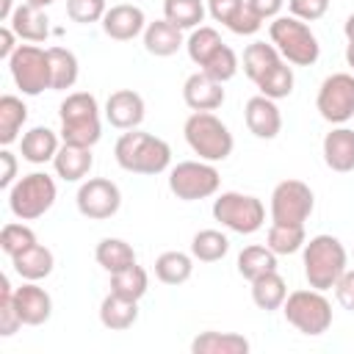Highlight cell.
<instances>
[{"mask_svg":"<svg viewBox=\"0 0 354 354\" xmlns=\"http://www.w3.org/2000/svg\"><path fill=\"white\" fill-rule=\"evenodd\" d=\"M113 158L124 171L133 174H160L171 163V149L163 138L141 130H127L113 147Z\"/></svg>","mask_w":354,"mask_h":354,"instance_id":"1","label":"cell"},{"mask_svg":"<svg viewBox=\"0 0 354 354\" xmlns=\"http://www.w3.org/2000/svg\"><path fill=\"white\" fill-rule=\"evenodd\" d=\"M61 116V138L64 144H77V147H94L102 138V124H100V105L97 97L88 91H72L58 108Z\"/></svg>","mask_w":354,"mask_h":354,"instance_id":"2","label":"cell"},{"mask_svg":"<svg viewBox=\"0 0 354 354\" xmlns=\"http://www.w3.org/2000/svg\"><path fill=\"white\" fill-rule=\"evenodd\" d=\"M183 136H185L188 147L194 149V155H199L202 160H210V163L227 160L235 147L230 127L210 111H194L183 124Z\"/></svg>","mask_w":354,"mask_h":354,"instance_id":"3","label":"cell"},{"mask_svg":"<svg viewBox=\"0 0 354 354\" xmlns=\"http://www.w3.org/2000/svg\"><path fill=\"white\" fill-rule=\"evenodd\" d=\"M304 277L310 288L315 290H329L346 271L348 254L346 246L335 235H315L304 243Z\"/></svg>","mask_w":354,"mask_h":354,"instance_id":"4","label":"cell"},{"mask_svg":"<svg viewBox=\"0 0 354 354\" xmlns=\"http://www.w3.org/2000/svg\"><path fill=\"white\" fill-rule=\"evenodd\" d=\"M271 44L279 50V55L293 66H313L321 55V44L307 22L296 17H277L268 25Z\"/></svg>","mask_w":354,"mask_h":354,"instance_id":"5","label":"cell"},{"mask_svg":"<svg viewBox=\"0 0 354 354\" xmlns=\"http://www.w3.org/2000/svg\"><path fill=\"white\" fill-rule=\"evenodd\" d=\"M55 180L44 171H30L8 188V207L19 221H33L55 205Z\"/></svg>","mask_w":354,"mask_h":354,"instance_id":"6","label":"cell"},{"mask_svg":"<svg viewBox=\"0 0 354 354\" xmlns=\"http://www.w3.org/2000/svg\"><path fill=\"white\" fill-rule=\"evenodd\" d=\"M282 313L293 329H299L301 335H310V337L324 335L332 326V304L324 296V290H315V288L288 293Z\"/></svg>","mask_w":354,"mask_h":354,"instance_id":"7","label":"cell"},{"mask_svg":"<svg viewBox=\"0 0 354 354\" xmlns=\"http://www.w3.org/2000/svg\"><path fill=\"white\" fill-rule=\"evenodd\" d=\"M221 174L210 160H183L169 169V191L183 202L207 199L218 191Z\"/></svg>","mask_w":354,"mask_h":354,"instance_id":"8","label":"cell"},{"mask_svg":"<svg viewBox=\"0 0 354 354\" xmlns=\"http://www.w3.org/2000/svg\"><path fill=\"white\" fill-rule=\"evenodd\" d=\"M213 218L221 221L227 230L252 235L263 227L266 221V207L257 196L252 194H238V191H224L213 199Z\"/></svg>","mask_w":354,"mask_h":354,"instance_id":"9","label":"cell"},{"mask_svg":"<svg viewBox=\"0 0 354 354\" xmlns=\"http://www.w3.org/2000/svg\"><path fill=\"white\" fill-rule=\"evenodd\" d=\"M8 72L25 97H39L50 83V55L36 44H19L8 58Z\"/></svg>","mask_w":354,"mask_h":354,"instance_id":"10","label":"cell"},{"mask_svg":"<svg viewBox=\"0 0 354 354\" xmlns=\"http://www.w3.org/2000/svg\"><path fill=\"white\" fill-rule=\"evenodd\" d=\"M313 207H315L313 188L301 180H282L271 191V224L304 227V221L313 216Z\"/></svg>","mask_w":354,"mask_h":354,"instance_id":"11","label":"cell"},{"mask_svg":"<svg viewBox=\"0 0 354 354\" xmlns=\"http://www.w3.org/2000/svg\"><path fill=\"white\" fill-rule=\"evenodd\" d=\"M315 108L329 124H346L354 116V75L351 72L329 75L318 88Z\"/></svg>","mask_w":354,"mask_h":354,"instance_id":"12","label":"cell"},{"mask_svg":"<svg viewBox=\"0 0 354 354\" xmlns=\"http://www.w3.org/2000/svg\"><path fill=\"white\" fill-rule=\"evenodd\" d=\"M75 205H77L80 216L94 218V221H102V218H111V216L119 213V207H122V191L108 177H91V180L80 183L77 196H75Z\"/></svg>","mask_w":354,"mask_h":354,"instance_id":"13","label":"cell"},{"mask_svg":"<svg viewBox=\"0 0 354 354\" xmlns=\"http://www.w3.org/2000/svg\"><path fill=\"white\" fill-rule=\"evenodd\" d=\"M243 119H246V127L252 136L257 138H277L279 130H282V113L277 108V100L271 97H263V94H254L246 100L243 105Z\"/></svg>","mask_w":354,"mask_h":354,"instance_id":"14","label":"cell"},{"mask_svg":"<svg viewBox=\"0 0 354 354\" xmlns=\"http://www.w3.org/2000/svg\"><path fill=\"white\" fill-rule=\"evenodd\" d=\"M14 304H17V313H19L25 326H41L53 315L50 293L44 288H39L36 282H28V279L19 288H14Z\"/></svg>","mask_w":354,"mask_h":354,"instance_id":"15","label":"cell"},{"mask_svg":"<svg viewBox=\"0 0 354 354\" xmlns=\"http://www.w3.org/2000/svg\"><path fill=\"white\" fill-rule=\"evenodd\" d=\"M147 28V17L138 6L133 3H119V6H111L102 17V30L105 36L116 39V41H130L136 39L138 33H144Z\"/></svg>","mask_w":354,"mask_h":354,"instance_id":"16","label":"cell"},{"mask_svg":"<svg viewBox=\"0 0 354 354\" xmlns=\"http://www.w3.org/2000/svg\"><path fill=\"white\" fill-rule=\"evenodd\" d=\"M105 119L119 130H136L144 122V100L133 88H119L105 102Z\"/></svg>","mask_w":354,"mask_h":354,"instance_id":"17","label":"cell"},{"mask_svg":"<svg viewBox=\"0 0 354 354\" xmlns=\"http://www.w3.org/2000/svg\"><path fill=\"white\" fill-rule=\"evenodd\" d=\"M183 100L191 111H216L224 102V88L218 80L207 77L202 69L188 75L183 83Z\"/></svg>","mask_w":354,"mask_h":354,"instance_id":"18","label":"cell"},{"mask_svg":"<svg viewBox=\"0 0 354 354\" xmlns=\"http://www.w3.org/2000/svg\"><path fill=\"white\" fill-rule=\"evenodd\" d=\"M324 163L332 171H354V130L351 127H335L324 136Z\"/></svg>","mask_w":354,"mask_h":354,"instance_id":"19","label":"cell"},{"mask_svg":"<svg viewBox=\"0 0 354 354\" xmlns=\"http://www.w3.org/2000/svg\"><path fill=\"white\" fill-rule=\"evenodd\" d=\"M53 166H55V174L66 183H77L83 180L91 166H94V155H91V147H77V144H61V149L55 152L53 158Z\"/></svg>","mask_w":354,"mask_h":354,"instance_id":"20","label":"cell"},{"mask_svg":"<svg viewBox=\"0 0 354 354\" xmlns=\"http://www.w3.org/2000/svg\"><path fill=\"white\" fill-rule=\"evenodd\" d=\"M185 44L183 39V30L177 25H171L169 19H155L144 28V47L149 55L155 58H169L174 55L180 47Z\"/></svg>","mask_w":354,"mask_h":354,"instance_id":"21","label":"cell"},{"mask_svg":"<svg viewBox=\"0 0 354 354\" xmlns=\"http://www.w3.org/2000/svg\"><path fill=\"white\" fill-rule=\"evenodd\" d=\"M8 25L14 28V33L22 41H44L50 36V19H47L44 8L30 6V3L17 6L11 19H8Z\"/></svg>","mask_w":354,"mask_h":354,"instance_id":"22","label":"cell"},{"mask_svg":"<svg viewBox=\"0 0 354 354\" xmlns=\"http://www.w3.org/2000/svg\"><path fill=\"white\" fill-rule=\"evenodd\" d=\"M11 266H14V271H17L22 279H28V282H39V279H44V277L53 274L55 257H53V252H50L47 246L33 243V246H28L25 252L14 254V257H11Z\"/></svg>","mask_w":354,"mask_h":354,"instance_id":"23","label":"cell"},{"mask_svg":"<svg viewBox=\"0 0 354 354\" xmlns=\"http://www.w3.org/2000/svg\"><path fill=\"white\" fill-rule=\"evenodd\" d=\"M138 321V301L124 299L119 293H108L100 304V324L113 332H124Z\"/></svg>","mask_w":354,"mask_h":354,"instance_id":"24","label":"cell"},{"mask_svg":"<svg viewBox=\"0 0 354 354\" xmlns=\"http://www.w3.org/2000/svg\"><path fill=\"white\" fill-rule=\"evenodd\" d=\"M252 346L243 335L238 332H199L191 340V351L194 354H246Z\"/></svg>","mask_w":354,"mask_h":354,"instance_id":"25","label":"cell"},{"mask_svg":"<svg viewBox=\"0 0 354 354\" xmlns=\"http://www.w3.org/2000/svg\"><path fill=\"white\" fill-rule=\"evenodd\" d=\"M19 149H22V158H25L28 163H36V166H39V163L53 160L61 147H58V136H55L50 127L39 124V127H30V130L19 138Z\"/></svg>","mask_w":354,"mask_h":354,"instance_id":"26","label":"cell"},{"mask_svg":"<svg viewBox=\"0 0 354 354\" xmlns=\"http://www.w3.org/2000/svg\"><path fill=\"white\" fill-rule=\"evenodd\" d=\"M25 122H28V105L17 94H3L0 97V144L3 147L14 144Z\"/></svg>","mask_w":354,"mask_h":354,"instance_id":"27","label":"cell"},{"mask_svg":"<svg viewBox=\"0 0 354 354\" xmlns=\"http://www.w3.org/2000/svg\"><path fill=\"white\" fill-rule=\"evenodd\" d=\"M285 299H288V288H285V279L277 271H268V274L252 279V301L260 310H266V313L279 310L285 304Z\"/></svg>","mask_w":354,"mask_h":354,"instance_id":"28","label":"cell"},{"mask_svg":"<svg viewBox=\"0 0 354 354\" xmlns=\"http://www.w3.org/2000/svg\"><path fill=\"white\" fill-rule=\"evenodd\" d=\"M50 55V83L55 91H66L77 80V55L66 47H47Z\"/></svg>","mask_w":354,"mask_h":354,"instance_id":"29","label":"cell"},{"mask_svg":"<svg viewBox=\"0 0 354 354\" xmlns=\"http://www.w3.org/2000/svg\"><path fill=\"white\" fill-rule=\"evenodd\" d=\"M194 274V260L185 252H163L155 260V277L163 285H183Z\"/></svg>","mask_w":354,"mask_h":354,"instance_id":"30","label":"cell"},{"mask_svg":"<svg viewBox=\"0 0 354 354\" xmlns=\"http://www.w3.org/2000/svg\"><path fill=\"white\" fill-rule=\"evenodd\" d=\"M282 61L279 50L274 44H266V41H252L246 50H243V72L252 83H257L268 69H274L277 64Z\"/></svg>","mask_w":354,"mask_h":354,"instance_id":"31","label":"cell"},{"mask_svg":"<svg viewBox=\"0 0 354 354\" xmlns=\"http://www.w3.org/2000/svg\"><path fill=\"white\" fill-rule=\"evenodd\" d=\"M94 257H97V263H100L108 274L122 271V268H127V266L136 263L133 246H130L127 241H122V238H102V241L97 243V249H94Z\"/></svg>","mask_w":354,"mask_h":354,"instance_id":"32","label":"cell"},{"mask_svg":"<svg viewBox=\"0 0 354 354\" xmlns=\"http://www.w3.org/2000/svg\"><path fill=\"white\" fill-rule=\"evenodd\" d=\"M268 271H277V254L268 249V246H257V243H252V246H246L241 254H238V274L243 277V279H257V277H263V274H268Z\"/></svg>","mask_w":354,"mask_h":354,"instance_id":"33","label":"cell"},{"mask_svg":"<svg viewBox=\"0 0 354 354\" xmlns=\"http://www.w3.org/2000/svg\"><path fill=\"white\" fill-rule=\"evenodd\" d=\"M230 252V238L218 230H199L191 238V257L199 263H216Z\"/></svg>","mask_w":354,"mask_h":354,"instance_id":"34","label":"cell"},{"mask_svg":"<svg viewBox=\"0 0 354 354\" xmlns=\"http://www.w3.org/2000/svg\"><path fill=\"white\" fill-rule=\"evenodd\" d=\"M147 288H149V277H147V271L138 263H133V266L111 274V293H119L124 299L138 301L147 293Z\"/></svg>","mask_w":354,"mask_h":354,"instance_id":"35","label":"cell"},{"mask_svg":"<svg viewBox=\"0 0 354 354\" xmlns=\"http://www.w3.org/2000/svg\"><path fill=\"white\" fill-rule=\"evenodd\" d=\"M205 6L202 0H163V19L177 25L180 30H194L205 19Z\"/></svg>","mask_w":354,"mask_h":354,"instance_id":"36","label":"cell"},{"mask_svg":"<svg viewBox=\"0 0 354 354\" xmlns=\"http://www.w3.org/2000/svg\"><path fill=\"white\" fill-rule=\"evenodd\" d=\"M304 243H307L304 227H296V224H271L268 227L266 246L274 254H293V252L304 249Z\"/></svg>","mask_w":354,"mask_h":354,"instance_id":"37","label":"cell"},{"mask_svg":"<svg viewBox=\"0 0 354 354\" xmlns=\"http://www.w3.org/2000/svg\"><path fill=\"white\" fill-rule=\"evenodd\" d=\"M224 41H221V36H218V30L216 28H210V25H199V28H194L191 30V36L185 39V50H188V58L196 64V66H202L218 47H221Z\"/></svg>","mask_w":354,"mask_h":354,"instance_id":"38","label":"cell"},{"mask_svg":"<svg viewBox=\"0 0 354 354\" xmlns=\"http://www.w3.org/2000/svg\"><path fill=\"white\" fill-rule=\"evenodd\" d=\"M254 86L260 88L263 97L285 100V97H290V91H293V69H290L285 61H279V64H277L274 69H268Z\"/></svg>","mask_w":354,"mask_h":354,"instance_id":"39","label":"cell"},{"mask_svg":"<svg viewBox=\"0 0 354 354\" xmlns=\"http://www.w3.org/2000/svg\"><path fill=\"white\" fill-rule=\"evenodd\" d=\"M199 69H202L207 77H213V80H218V83H227V80H232L235 72H238V55H235L232 47L221 44Z\"/></svg>","mask_w":354,"mask_h":354,"instance_id":"40","label":"cell"},{"mask_svg":"<svg viewBox=\"0 0 354 354\" xmlns=\"http://www.w3.org/2000/svg\"><path fill=\"white\" fill-rule=\"evenodd\" d=\"M36 243V232L28 227V224H19V221H8L3 230H0V249L14 257L19 252H25L28 246Z\"/></svg>","mask_w":354,"mask_h":354,"instance_id":"41","label":"cell"},{"mask_svg":"<svg viewBox=\"0 0 354 354\" xmlns=\"http://www.w3.org/2000/svg\"><path fill=\"white\" fill-rule=\"evenodd\" d=\"M22 324L17 304H14V288L8 282V277H0V337H11Z\"/></svg>","mask_w":354,"mask_h":354,"instance_id":"42","label":"cell"},{"mask_svg":"<svg viewBox=\"0 0 354 354\" xmlns=\"http://www.w3.org/2000/svg\"><path fill=\"white\" fill-rule=\"evenodd\" d=\"M105 0H66V14L72 22L88 25V22H102L105 17Z\"/></svg>","mask_w":354,"mask_h":354,"instance_id":"43","label":"cell"},{"mask_svg":"<svg viewBox=\"0 0 354 354\" xmlns=\"http://www.w3.org/2000/svg\"><path fill=\"white\" fill-rule=\"evenodd\" d=\"M290 17L301 22H315L329 11V0H288Z\"/></svg>","mask_w":354,"mask_h":354,"instance_id":"44","label":"cell"},{"mask_svg":"<svg viewBox=\"0 0 354 354\" xmlns=\"http://www.w3.org/2000/svg\"><path fill=\"white\" fill-rule=\"evenodd\" d=\"M246 6V0H207V14L221 22L224 28L238 17V11Z\"/></svg>","mask_w":354,"mask_h":354,"instance_id":"45","label":"cell"},{"mask_svg":"<svg viewBox=\"0 0 354 354\" xmlns=\"http://www.w3.org/2000/svg\"><path fill=\"white\" fill-rule=\"evenodd\" d=\"M232 33H238V36H252V33H257L260 28H263V19L249 8V6H243L241 11H238V17L227 25Z\"/></svg>","mask_w":354,"mask_h":354,"instance_id":"46","label":"cell"},{"mask_svg":"<svg viewBox=\"0 0 354 354\" xmlns=\"http://www.w3.org/2000/svg\"><path fill=\"white\" fill-rule=\"evenodd\" d=\"M335 299L343 310H351L354 313V271H343L340 279L335 282Z\"/></svg>","mask_w":354,"mask_h":354,"instance_id":"47","label":"cell"},{"mask_svg":"<svg viewBox=\"0 0 354 354\" xmlns=\"http://www.w3.org/2000/svg\"><path fill=\"white\" fill-rule=\"evenodd\" d=\"M246 6L266 22V19H277V14L282 11L285 0H246Z\"/></svg>","mask_w":354,"mask_h":354,"instance_id":"48","label":"cell"},{"mask_svg":"<svg viewBox=\"0 0 354 354\" xmlns=\"http://www.w3.org/2000/svg\"><path fill=\"white\" fill-rule=\"evenodd\" d=\"M0 163H3V171H0V188H11L17 180V158L8 152V147L0 149Z\"/></svg>","mask_w":354,"mask_h":354,"instance_id":"49","label":"cell"},{"mask_svg":"<svg viewBox=\"0 0 354 354\" xmlns=\"http://www.w3.org/2000/svg\"><path fill=\"white\" fill-rule=\"evenodd\" d=\"M17 41V33H14V28L6 22L3 28H0V58L3 61H8L11 55H14V50L19 47V44H14Z\"/></svg>","mask_w":354,"mask_h":354,"instance_id":"50","label":"cell"},{"mask_svg":"<svg viewBox=\"0 0 354 354\" xmlns=\"http://www.w3.org/2000/svg\"><path fill=\"white\" fill-rule=\"evenodd\" d=\"M11 14H14L11 0H0V19H3V22H8V19H11Z\"/></svg>","mask_w":354,"mask_h":354,"instance_id":"51","label":"cell"},{"mask_svg":"<svg viewBox=\"0 0 354 354\" xmlns=\"http://www.w3.org/2000/svg\"><path fill=\"white\" fill-rule=\"evenodd\" d=\"M343 33H346L348 41H354V14H348V19H346V25H343Z\"/></svg>","mask_w":354,"mask_h":354,"instance_id":"52","label":"cell"},{"mask_svg":"<svg viewBox=\"0 0 354 354\" xmlns=\"http://www.w3.org/2000/svg\"><path fill=\"white\" fill-rule=\"evenodd\" d=\"M346 64L354 69V41H348V44H346Z\"/></svg>","mask_w":354,"mask_h":354,"instance_id":"53","label":"cell"},{"mask_svg":"<svg viewBox=\"0 0 354 354\" xmlns=\"http://www.w3.org/2000/svg\"><path fill=\"white\" fill-rule=\"evenodd\" d=\"M22 3H30V6H39V8H47V6H53L55 0H22Z\"/></svg>","mask_w":354,"mask_h":354,"instance_id":"54","label":"cell"}]
</instances>
